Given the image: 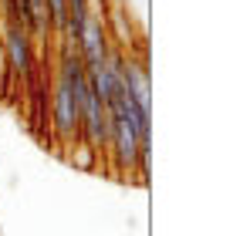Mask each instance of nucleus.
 Here are the masks:
<instances>
[{
	"mask_svg": "<svg viewBox=\"0 0 250 236\" xmlns=\"http://www.w3.org/2000/svg\"><path fill=\"white\" fill-rule=\"evenodd\" d=\"M51 125L61 145H75L82 132V108L75 105V95L64 81L54 75V91H51Z\"/></svg>",
	"mask_w": 250,
	"mask_h": 236,
	"instance_id": "1",
	"label": "nucleus"
},
{
	"mask_svg": "<svg viewBox=\"0 0 250 236\" xmlns=\"http://www.w3.org/2000/svg\"><path fill=\"white\" fill-rule=\"evenodd\" d=\"M75 51H78V58L84 61V68L88 71H95V68H102L105 64V58H108V51H112V38H108V20L105 17H98L95 10L84 17V27L78 40H75Z\"/></svg>",
	"mask_w": 250,
	"mask_h": 236,
	"instance_id": "2",
	"label": "nucleus"
},
{
	"mask_svg": "<svg viewBox=\"0 0 250 236\" xmlns=\"http://www.w3.org/2000/svg\"><path fill=\"white\" fill-rule=\"evenodd\" d=\"M3 51H7V71L10 75H17L21 81L34 78V38L21 24H14V20H7Z\"/></svg>",
	"mask_w": 250,
	"mask_h": 236,
	"instance_id": "3",
	"label": "nucleus"
},
{
	"mask_svg": "<svg viewBox=\"0 0 250 236\" xmlns=\"http://www.w3.org/2000/svg\"><path fill=\"white\" fill-rule=\"evenodd\" d=\"M0 20H3V0H0Z\"/></svg>",
	"mask_w": 250,
	"mask_h": 236,
	"instance_id": "4",
	"label": "nucleus"
}]
</instances>
